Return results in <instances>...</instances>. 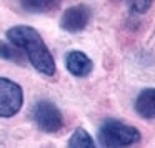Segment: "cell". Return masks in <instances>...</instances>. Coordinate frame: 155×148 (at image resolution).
<instances>
[{
	"mask_svg": "<svg viewBox=\"0 0 155 148\" xmlns=\"http://www.w3.org/2000/svg\"><path fill=\"white\" fill-rule=\"evenodd\" d=\"M7 38L14 47L20 48L27 55V58L37 72L47 75V77L55 75V60L45 42L42 40L40 34L35 28L27 27V25L12 27L7 32Z\"/></svg>",
	"mask_w": 155,
	"mask_h": 148,
	"instance_id": "1",
	"label": "cell"
},
{
	"mask_svg": "<svg viewBox=\"0 0 155 148\" xmlns=\"http://www.w3.org/2000/svg\"><path fill=\"white\" fill-rule=\"evenodd\" d=\"M98 140L104 148H135L140 143L142 135L135 127L110 118L102 123Z\"/></svg>",
	"mask_w": 155,
	"mask_h": 148,
	"instance_id": "2",
	"label": "cell"
},
{
	"mask_svg": "<svg viewBox=\"0 0 155 148\" xmlns=\"http://www.w3.org/2000/svg\"><path fill=\"white\" fill-rule=\"evenodd\" d=\"M32 117L37 127L45 133H55L64 127V115L55 103L48 100H40L35 103Z\"/></svg>",
	"mask_w": 155,
	"mask_h": 148,
	"instance_id": "3",
	"label": "cell"
},
{
	"mask_svg": "<svg viewBox=\"0 0 155 148\" xmlns=\"http://www.w3.org/2000/svg\"><path fill=\"white\" fill-rule=\"evenodd\" d=\"M24 103L22 87L8 78L0 77V117L10 118L17 115Z\"/></svg>",
	"mask_w": 155,
	"mask_h": 148,
	"instance_id": "4",
	"label": "cell"
},
{
	"mask_svg": "<svg viewBox=\"0 0 155 148\" xmlns=\"http://www.w3.org/2000/svg\"><path fill=\"white\" fill-rule=\"evenodd\" d=\"M90 18H92L90 8L84 4H78V5H74V7H68L64 12V15L60 18V27L65 32L77 34V32H82L87 28Z\"/></svg>",
	"mask_w": 155,
	"mask_h": 148,
	"instance_id": "5",
	"label": "cell"
},
{
	"mask_svg": "<svg viewBox=\"0 0 155 148\" xmlns=\"http://www.w3.org/2000/svg\"><path fill=\"white\" fill-rule=\"evenodd\" d=\"M65 67L74 77H87L94 68L92 60L80 50H72L65 55Z\"/></svg>",
	"mask_w": 155,
	"mask_h": 148,
	"instance_id": "6",
	"label": "cell"
},
{
	"mask_svg": "<svg viewBox=\"0 0 155 148\" xmlns=\"http://www.w3.org/2000/svg\"><path fill=\"white\" fill-rule=\"evenodd\" d=\"M135 110L143 118H155V88H145L138 93Z\"/></svg>",
	"mask_w": 155,
	"mask_h": 148,
	"instance_id": "7",
	"label": "cell"
},
{
	"mask_svg": "<svg viewBox=\"0 0 155 148\" xmlns=\"http://www.w3.org/2000/svg\"><path fill=\"white\" fill-rule=\"evenodd\" d=\"M67 148H97V146H95L94 140H92V137L88 135L87 130L77 128V130L72 133Z\"/></svg>",
	"mask_w": 155,
	"mask_h": 148,
	"instance_id": "8",
	"label": "cell"
},
{
	"mask_svg": "<svg viewBox=\"0 0 155 148\" xmlns=\"http://www.w3.org/2000/svg\"><path fill=\"white\" fill-rule=\"evenodd\" d=\"M57 0H20V5L27 12L32 14H40V12H47L52 7H55Z\"/></svg>",
	"mask_w": 155,
	"mask_h": 148,
	"instance_id": "9",
	"label": "cell"
},
{
	"mask_svg": "<svg viewBox=\"0 0 155 148\" xmlns=\"http://www.w3.org/2000/svg\"><path fill=\"white\" fill-rule=\"evenodd\" d=\"M0 58L10 60V62H18V63H20V62L24 60V53H22V50H18L17 47H14V45L0 42Z\"/></svg>",
	"mask_w": 155,
	"mask_h": 148,
	"instance_id": "10",
	"label": "cell"
},
{
	"mask_svg": "<svg viewBox=\"0 0 155 148\" xmlns=\"http://www.w3.org/2000/svg\"><path fill=\"white\" fill-rule=\"evenodd\" d=\"M125 2L132 8V12H135V14H145L152 7L153 0H125Z\"/></svg>",
	"mask_w": 155,
	"mask_h": 148,
	"instance_id": "11",
	"label": "cell"
}]
</instances>
